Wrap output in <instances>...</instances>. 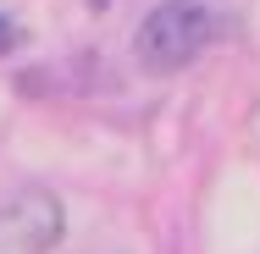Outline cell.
Returning <instances> with one entry per match:
<instances>
[{
	"mask_svg": "<svg viewBox=\"0 0 260 254\" xmlns=\"http://www.w3.org/2000/svg\"><path fill=\"white\" fill-rule=\"evenodd\" d=\"M210 39H216L210 6H200V0H166V6H155V11L139 22L133 55H139V66H144L150 78H172V72H183L188 61H200V50H205Z\"/></svg>",
	"mask_w": 260,
	"mask_h": 254,
	"instance_id": "6da1fadb",
	"label": "cell"
},
{
	"mask_svg": "<svg viewBox=\"0 0 260 254\" xmlns=\"http://www.w3.org/2000/svg\"><path fill=\"white\" fill-rule=\"evenodd\" d=\"M61 232L67 215L50 188H17L0 199V254H50Z\"/></svg>",
	"mask_w": 260,
	"mask_h": 254,
	"instance_id": "7a4b0ae2",
	"label": "cell"
},
{
	"mask_svg": "<svg viewBox=\"0 0 260 254\" xmlns=\"http://www.w3.org/2000/svg\"><path fill=\"white\" fill-rule=\"evenodd\" d=\"M17 39H22V33H17V22H11V17H0V55L11 50V45H17Z\"/></svg>",
	"mask_w": 260,
	"mask_h": 254,
	"instance_id": "3957f363",
	"label": "cell"
}]
</instances>
